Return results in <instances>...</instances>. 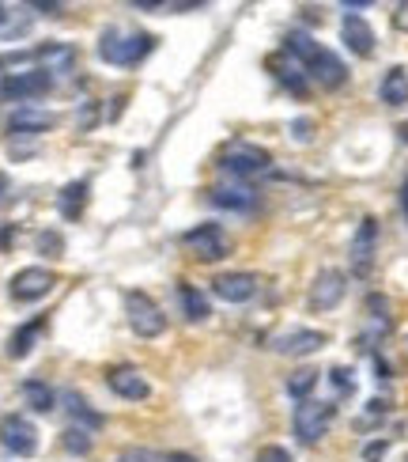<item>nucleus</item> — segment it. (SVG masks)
Returning <instances> with one entry per match:
<instances>
[{
  "mask_svg": "<svg viewBox=\"0 0 408 462\" xmlns=\"http://www.w3.org/2000/svg\"><path fill=\"white\" fill-rule=\"evenodd\" d=\"M284 50L306 69L310 84H318V88H325V91H337V88L348 84V65H344L329 46H322L314 34L291 31V34L284 38Z\"/></svg>",
  "mask_w": 408,
  "mask_h": 462,
  "instance_id": "1",
  "label": "nucleus"
},
{
  "mask_svg": "<svg viewBox=\"0 0 408 462\" xmlns=\"http://www.w3.org/2000/svg\"><path fill=\"white\" fill-rule=\"evenodd\" d=\"M382 455H385V439H378V444H371V448L363 451V458H367V462H378Z\"/></svg>",
  "mask_w": 408,
  "mask_h": 462,
  "instance_id": "34",
  "label": "nucleus"
},
{
  "mask_svg": "<svg viewBox=\"0 0 408 462\" xmlns=\"http://www.w3.org/2000/svg\"><path fill=\"white\" fill-rule=\"evenodd\" d=\"M61 448L68 451V455H76V458H84V455H91V432L87 429H65L61 432Z\"/></svg>",
  "mask_w": 408,
  "mask_h": 462,
  "instance_id": "27",
  "label": "nucleus"
},
{
  "mask_svg": "<svg viewBox=\"0 0 408 462\" xmlns=\"http://www.w3.org/2000/svg\"><path fill=\"white\" fill-rule=\"evenodd\" d=\"M31 8H38V12H46V15H57V12H61V5H31Z\"/></svg>",
  "mask_w": 408,
  "mask_h": 462,
  "instance_id": "37",
  "label": "nucleus"
},
{
  "mask_svg": "<svg viewBox=\"0 0 408 462\" xmlns=\"http://www.w3.org/2000/svg\"><path fill=\"white\" fill-rule=\"evenodd\" d=\"M38 250H42L46 258H61L65 254V239L57 236V231H42V236H38Z\"/></svg>",
  "mask_w": 408,
  "mask_h": 462,
  "instance_id": "30",
  "label": "nucleus"
},
{
  "mask_svg": "<svg viewBox=\"0 0 408 462\" xmlns=\"http://www.w3.org/2000/svg\"><path fill=\"white\" fill-rule=\"evenodd\" d=\"M182 246L189 250L197 262H223L231 254V239H227V231L220 224H197V227H189L186 236H182Z\"/></svg>",
  "mask_w": 408,
  "mask_h": 462,
  "instance_id": "7",
  "label": "nucleus"
},
{
  "mask_svg": "<svg viewBox=\"0 0 408 462\" xmlns=\"http://www.w3.org/2000/svg\"><path fill=\"white\" fill-rule=\"evenodd\" d=\"M106 387L125 402H148L151 398V383L144 379L141 368H132V364H113V368H106Z\"/></svg>",
  "mask_w": 408,
  "mask_h": 462,
  "instance_id": "12",
  "label": "nucleus"
},
{
  "mask_svg": "<svg viewBox=\"0 0 408 462\" xmlns=\"http://www.w3.org/2000/svg\"><path fill=\"white\" fill-rule=\"evenodd\" d=\"M340 42L352 50L356 57H371V53H375V31H371V23H367L363 15L348 12V15L340 19Z\"/></svg>",
  "mask_w": 408,
  "mask_h": 462,
  "instance_id": "17",
  "label": "nucleus"
},
{
  "mask_svg": "<svg viewBox=\"0 0 408 462\" xmlns=\"http://www.w3.org/2000/svg\"><path fill=\"white\" fill-rule=\"evenodd\" d=\"M50 91H53V76L42 69L8 72L5 84H0V95H5L8 103H19V106H34V99H46Z\"/></svg>",
  "mask_w": 408,
  "mask_h": 462,
  "instance_id": "6",
  "label": "nucleus"
},
{
  "mask_svg": "<svg viewBox=\"0 0 408 462\" xmlns=\"http://www.w3.org/2000/svg\"><path fill=\"white\" fill-rule=\"evenodd\" d=\"M163 462H197L189 451H170V455H163Z\"/></svg>",
  "mask_w": 408,
  "mask_h": 462,
  "instance_id": "35",
  "label": "nucleus"
},
{
  "mask_svg": "<svg viewBox=\"0 0 408 462\" xmlns=\"http://www.w3.org/2000/svg\"><path fill=\"white\" fill-rule=\"evenodd\" d=\"M208 201L223 208V213H239V217H249V213H258V205H261V194L249 182H235V179H223L208 189Z\"/></svg>",
  "mask_w": 408,
  "mask_h": 462,
  "instance_id": "8",
  "label": "nucleus"
},
{
  "mask_svg": "<svg viewBox=\"0 0 408 462\" xmlns=\"http://www.w3.org/2000/svg\"><path fill=\"white\" fill-rule=\"evenodd\" d=\"M258 288H261L258 273H246V269H239V273H220L212 281V292L227 303H249L258 296Z\"/></svg>",
  "mask_w": 408,
  "mask_h": 462,
  "instance_id": "16",
  "label": "nucleus"
},
{
  "mask_svg": "<svg viewBox=\"0 0 408 462\" xmlns=\"http://www.w3.org/2000/svg\"><path fill=\"white\" fill-rule=\"evenodd\" d=\"M258 462H295V458H291V451H287V448L268 444V448H261V451H258Z\"/></svg>",
  "mask_w": 408,
  "mask_h": 462,
  "instance_id": "32",
  "label": "nucleus"
},
{
  "mask_svg": "<svg viewBox=\"0 0 408 462\" xmlns=\"http://www.w3.org/2000/svg\"><path fill=\"white\" fill-rule=\"evenodd\" d=\"M23 27H27V15L23 12L0 5V34H12V31H23Z\"/></svg>",
  "mask_w": 408,
  "mask_h": 462,
  "instance_id": "28",
  "label": "nucleus"
},
{
  "mask_svg": "<svg viewBox=\"0 0 408 462\" xmlns=\"http://www.w3.org/2000/svg\"><path fill=\"white\" fill-rule=\"evenodd\" d=\"M329 387H333L340 398L356 391V379H352V368H333L329 372Z\"/></svg>",
  "mask_w": 408,
  "mask_h": 462,
  "instance_id": "29",
  "label": "nucleus"
},
{
  "mask_svg": "<svg viewBox=\"0 0 408 462\" xmlns=\"http://www.w3.org/2000/svg\"><path fill=\"white\" fill-rule=\"evenodd\" d=\"M178 307H182L186 322H208V319H212L208 296L201 292L197 284H189V281H178Z\"/></svg>",
  "mask_w": 408,
  "mask_h": 462,
  "instance_id": "19",
  "label": "nucleus"
},
{
  "mask_svg": "<svg viewBox=\"0 0 408 462\" xmlns=\"http://www.w3.org/2000/svg\"><path fill=\"white\" fill-rule=\"evenodd\" d=\"M216 167L223 171V179H235V182H249V186H254V179L268 175L272 156H268V152H265L261 144H249V141H231V144L220 152Z\"/></svg>",
  "mask_w": 408,
  "mask_h": 462,
  "instance_id": "3",
  "label": "nucleus"
},
{
  "mask_svg": "<svg viewBox=\"0 0 408 462\" xmlns=\"http://www.w3.org/2000/svg\"><path fill=\"white\" fill-rule=\"evenodd\" d=\"M325 334L322 330H306V326H299V330H287L280 337H272L268 341V349L272 353H280V356H310V353H318L325 349Z\"/></svg>",
  "mask_w": 408,
  "mask_h": 462,
  "instance_id": "15",
  "label": "nucleus"
},
{
  "mask_svg": "<svg viewBox=\"0 0 408 462\" xmlns=\"http://www.w3.org/2000/svg\"><path fill=\"white\" fill-rule=\"evenodd\" d=\"M337 417V406L333 402H318V398H306L295 406V417H291V432H295V439L303 448H314L322 444V436L329 432V425H333Z\"/></svg>",
  "mask_w": 408,
  "mask_h": 462,
  "instance_id": "4",
  "label": "nucleus"
},
{
  "mask_svg": "<svg viewBox=\"0 0 408 462\" xmlns=\"http://www.w3.org/2000/svg\"><path fill=\"white\" fill-rule=\"evenodd\" d=\"M19 391H23V402L34 413H53L57 402H61V394H57L46 379H23V387Z\"/></svg>",
  "mask_w": 408,
  "mask_h": 462,
  "instance_id": "23",
  "label": "nucleus"
},
{
  "mask_svg": "<svg viewBox=\"0 0 408 462\" xmlns=\"http://www.w3.org/2000/svg\"><path fill=\"white\" fill-rule=\"evenodd\" d=\"M61 402H65V410L72 413V420H76V429H87V432H95V429H103V413L99 410H91V402L84 398V394H76V391H65L61 394Z\"/></svg>",
  "mask_w": 408,
  "mask_h": 462,
  "instance_id": "22",
  "label": "nucleus"
},
{
  "mask_svg": "<svg viewBox=\"0 0 408 462\" xmlns=\"http://www.w3.org/2000/svg\"><path fill=\"white\" fill-rule=\"evenodd\" d=\"M125 319H129V326H132V334L144 337V341L159 337V334L167 330L163 307L155 303L148 292H141V288H129V292H125Z\"/></svg>",
  "mask_w": 408,
  "mask_h": 462,
  "instance_id": "5",
  "label": "nucleus"
},
{
  "mask_svg": "<svg viewBox=\"0 0 408 462\" xmlns=\"http://www.w3.org/2000/svg\"><path fill=\"white\" fill-rule=\"evenodd\" d=\"M34 57L42 61V72H50V76H53V72L65 76V72H72V65H76V50L65 46V42H46V46H38Z\"/></svg>",
  "mask_w": 408,
  "mask_h": 462,
  "instance_id": "20",
  "label": "nucleus"
},
{
  "mask_svg": "<svg viewBox=\"0 0 408 462\" xmlns=\"http://www.w3.org/2000/svg\"><path fill=\"white\" fill-rule=\"evenodd\" d=\"M291 137H295L299 144H306L310 137H314V122H306V118H299V122H291Z\"/></svg>",
  "mask_w": 408,
  "mask_h": 462,
  "instance_id": "33",
  "label": "nucleus"
},
{
  "mask_svg": "<svg viewBox=\"0 0 408 462\" xmlns=\"http://www.w3.org/2000/svg\"><path fill=\"white\" fill-rule=\"evenodd\" d=\"M268 69H272V80H277L287 95H299V99H303V95L310 91V76H306V69H303L287 50L272 53V57H268Z\"/></svg>",
  "mask_w": 408,
  "mask_h": 462,
  "instance_id": "14",
  "label": "nucleus"
},
{
  "mask_svg": "<svg viewBox=\"0 0 408 462\" xmlns=\"http://www.w3.org/2000/svg\"><path fill=\"white\" fill-rule=\"evenodd\" d=\"M401 213H404V220H408V179H404V186H401Z\"/></svg>",
  "mask_w": 408,
  "mask_h": 462,
  "instance_id": "36",
  "label": "nucleus"
},
{
  "mask_svg": "<svg viewBox=\"0 0 408 462\" xmlns=\"http://www.w3.org/2000/svg\"><path fill=\"white\" fill-rule=\"evenodd\" d=\"M151 53H155V34L148 31H103L99 38V61L113 69H136Z\"/></svg>",
  "mask_w": 408,
  "mask_h": 462,
  "instance_id": "2",
  "label": "nucleus"
},
{
  "mask_svg": "<svg viewBox=\"0 0 408 462\" xmlns=\"http://www.w3.org/2000/svg\"><path fill=\"white\" fill-rule=\"evenodd\" d=\"M318 379H322V372H314V368H299V372H291V375H287V394L295 398V402H306L310 394H314Z\"/></svg>",
  "mask_w": 408,
  "mask_h": 462,
  "instance_id": "26",
  "label": "nucleus"
},
{
  "mask_svg": "<svg viewBox=\"0 0 408 462\" xmlns=\"http://www.w3.org/2000/svg\"><path fill=\"white\" fill-rule=\"evenodd\" d=\"M348 292V277L340 273V269H322V273L314 277V284H310V311H333V307L344 300Z\"/></svg>",
  "mask_w": 408,
  "mask_h": 462,
  "instance_id": "13",
  "label": "nucleus"
},
{
  "mask_svg": "<svg viewBox=\"0 0 408 462\" xmlns=\"http://www.w3.org/2000/svg\"><path fill=\"white\" fill-rule=\"evenodd\" d=\"M0 448L15 458H31L38 451V429L23 413H5L0 417Z\"/></svg>",
  "mask_w": 408,
  "mask_h": 462,
  "instance_id": "9",
  "label": "nucleus"
},
{
  "mask_svg": "<svg viewBox=\"0 0 408 462\" xmlns=\"http://www.w3.org/2000/svg\"><path fill=\"white\" fill-rule=\"evenodd\" d=\"M5 189H8V175H0V198H5Z\"/></svg>",
  "mask_w": 408,
  "mask_h": 462,
  "instance_id": "38",
  "label": "nucleus"
},
{
  "mask_svg": "<svg viewBox=\"0 0 408 462\" xmlns=\"http://www.w3.org/2000/svg\"><path fill=\"white\" fill-rule=\"evenodd\" d=\"M118 462H163L155 451H148V448H125L122 455H118Z\"/></svg>",
  "mask_w": 408,
  "mask_h": 462,
  "instance_id": "31",
  "label": "nucleus"
},
{
  "mask_svg": "<svg viewBox=\"0 0 408 462\" xmlns=\"http://www.w3.org/2000/svg\"><path fill=\"white\" fill-rule=\"evenodd\" d=\"M53 284H57L53 269H46V265H27V269H19V273L12 277L8 292H12L15 303H38V300H46V296L53 292Z\"/></svg>",
  "mask_w": 408,
  "mask_h": 462,
  "instance_id": "10",
  "label": "nucleus"
},
{
  "mask_svg": "<svg viewBox=\"0 0 408 462\" xmlns=\"http://www.w3.org/2000/svg\"><path fill=\"white\" fill-rule=\"evenodd\" d=\"M378 99L385 103V106H408V72L401 69V65H394V69H385V76H382V84H378Z\"/></svg>",
  "mask_w": 408,
  "mask_h": 462,
  "instance_id": "21",
  "label": "nucleus"
},
{
  "mask_svg": "<svg viewBox=\"0 0 408 462\" xmlns=\"http://www.w3.org/2000/svg\"><path fill=\"white\" fill-rule=\"evenodd\" d=\"M87 194H91V182H87V179L65 182L61 194H57V213H61L65 220H80L84 208H87Z\"/></svg>",
  "mask_w": 408,
  "mask_h": 462,
  "instance_id": "18",
  "label": "nucleus"
},
{
  "mask_svg": "<svg viewBox=\"0 0 408 462\" xmlns=\"http://www.w3.org/2000/svg\"><path fill=\"white\" fill-rule=\"evenodd\" d=\"M42 330H46V315H34L27 326H19V330L8 337V356H12V360L31 356L34 341H38V334H42Z\"/></svg>",
  "mask_w": 408,
  "mask_h": 462,
  "instance_id": "24",
  "label": "nucleus"
},
{
  "mask_svg": "<svg viewBox=\"0 0 408 462\" xmlns=\"http://www.w3.org/2000/svg\"><path fill=\"white\" fill-rule=\"evenodd\" d=\"M375 254H378V220L375 217H363L359 227H356L352 250H348V258H352V273L356 277L371 273V269H375Z\"/></svg>",
  "mask_w": 408,
  "mask_h": 462,
  "instance_id": "11",
  "label": "nucleus"
},
{
  "mask_svg": "<svg viewBox=\"0 0 408 462\" xmlns=\"http://www.w3.org/2000/svg\"><path fill=\"white\" fill-rule=\"evenodd\" d=\"M50 125H53V114L34 110V106H19L8 118V133H27V137H34V133H46Z\"/></svg>",
  "mask_w": 408,
  "mask_h": 462,
  "instance_id": "25",
  "label": "nucleus"
}]
</instances>
